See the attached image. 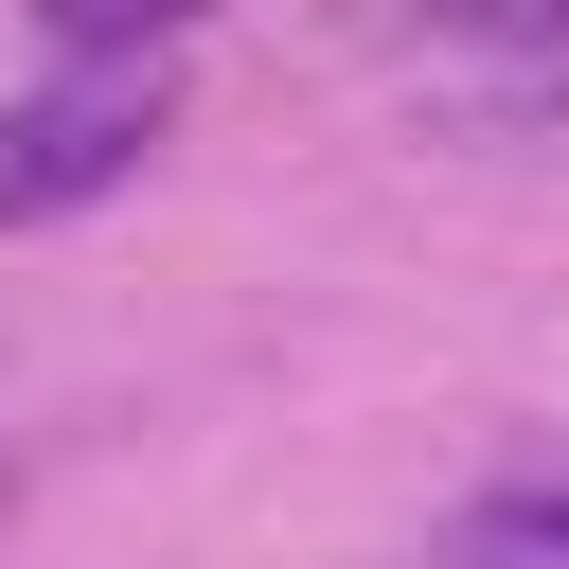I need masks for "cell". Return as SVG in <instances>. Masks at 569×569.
<instances>
[{
    "label": "cell",
    "mask_w": 569,
    "mask_h": 569,
    "mask_svg": "<svg viewBox=\"0 0 569 569\" xmlns=\"http://www.w3.org/2000/svg\"><path fill=\"white\" fill-rule=\"evenodd\" d=\"M160 124H178V53H142V71H36L0 107V231H53L89 196H124L160 160Z\"/></svg>",
    "instance_id": "1"
},
{
    "label": "cell",
    "mask_w": 569,
    "mask_h": 569,
    "mask_svg": "<svg viewBox=\"0 0 569 569\" xmlns=\"http://www.w3.org/2000/svg\"><path fill=\"white\" fill-rule=\"evenodd\" d=\"M391 71H409L427 124H551L569 107V18H427V36H391Z\"/></svg>",
    "instance_id": "2"
},
{
    "label": "cell",
    "mask_w": 569,
    "mask_h": 569,
    "mask_svg": "<svg viewBox=\"0 0 569 569\" xmlns=\"http://www.w3.org/2000/svg\"><path fill=\"white\" fill-rule=\"evenodd\" d=\"M427 569H569V480H498L427 533Z\"/></svg>",
    "instance_id": "3"
}]
</instances>
